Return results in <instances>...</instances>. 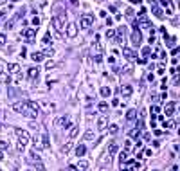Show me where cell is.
Returning a JSON list of instances; mask_svg holds the SVG:
<instances>
[{"label": "cell", "mask_w": 180, "mask_h": 171, "mask_svg": "<svg viewBox=\"0 0 180 171\" xmlns=\"http://www.w3.org/2000/svg\"><path fill=\"white\" fill-rule=\"evenodd\" d=\"M106 126H108V115H101V117L97 119V130L103 132Z\"/></svg>", "instance_id": "cell-10"}, {"label": "cell", "mask_w": 180, "mask_h": 171, "mask_svg": "<svg viewBox=\"0 0 180 171\" xmlns=\"http://www.w3.org/2000/svg\"><path fill=\"white\" fill-rule=\"evenodd\" d=\"M153 171H159V169H153Z\"/></svg>", "instance_id": "cell-56"}, {"label": "cell", "mask_w": 180, "mask_h": 171, "mask_svg": "<svg viewBox=\"0 0 180 171\" xmlns=\"http://www.w3.org/2000/svg\"><path fill=\"white\" fill-rule=\"evenodd\" d=\"M85 153H86L85 144H77V146H76V155H77V157H83Z\"/></svg>", "instance_id": "cell-20"}, {"label": "cell", "mask_w": 180, "mask_h": 171, "mask_svg": "<svg viewBox=\"0 0 180 171\" xmlns=\"http://www.w3.org/2000/svg\"><path fill=\"white\" fill-rule=\"evenodd\" d=\"M83 139H85V141H94V139H95V132L94 130H86L85 135H83Z\"/></svg>", "instance_id": "cell-19"}, {"label": "cell", "mask_w": 180, "mask_h": 171, "mask_svg": "<svg viewBox=\"0 0 180 171\" xmlns=\"http://www.w3.org/2000/svg\"><path fill=\"white\" fill-rule=\"evenodd\" d=\"M86 168H88V162H86V160H79L77 166H76L77 171H86Z\"/></svg>", "instance_id": "cell-21"}, {"label": "cell", "mask_w": 180, "mask_h": 171, "mask_svg": "<svg viewBox=\"0 0 180 171\" xmlns=\"http://www.w3.org/2000/svg\"><path fill=\"white\" fill-rule=\"evenodd\" d=\"M123 54H124V56H126L128 59H130V61H132V59H137L135 52H133L132 49H128V47H123Z\"/></svg>", "instance_id": "cell-14"}, {"label": "cell", "mask_w": 180, "mask_h": 171, "mask_svg": "<svg viewBox=\"0 0 180 171\" xmlns=\"http://www.w3.org/2000/svg\"><path fill=\"white\" fill-rule=\"evenodd\" d=\"M33 24L38 27V24H40V18H38V16H34V18H33Z\"/></svg>", "instance_id": "cell-48"}, {"label": "cell", "mask_w": 180, "mask_h": 171, "mask_svg": "<svg viewBox=\"0 0 180 171\" xmlns=\"http://www.w3.org/2000/svg\"><path fill=\"white\" fill-rule=\"evenodd\" d=\"M41 54H43V56H47V58H52V56H54V49L47 45V47H45V50H43Z\"/></svg>", "instance_id": "cell-26"}, {"label": "cell", "mask_w": 180, "mask_h": 171, "mask_svg": "<svg viewBox=\"0 0 180 171\" xmlns=\"http://www.w3.org/2000/svg\"><path fill=\"white\" fill-rule=\"evenodd\" d=\"M31 59L36 61V63H40L41 59H43V54H41V52H33V54H31Z\"/></svg>", "instance_id": "cell-22"}, {"label": "cell", "mask_w": 180, "mask_h": 171, "mask_svg": "<svg viewBox=\"0 0 180 171\" xmlns=\"http://www.w3.org/2000/svg\"><path fill=\"white\" fill-rule=\"evenodd\" d=\"M67 171H77V169H76V166H68V169H67Z\"/></svg>", "instance_id": "cell-50"}, {"label": "cell", "mask_w": 180, "mask_h": 171, "mask_svg": "<svg viewBox=\"0 0 180 171\" xmlns=\"http://www.w3.org/2000/svg\"><path fill=\"white\" fill-rule=\"evenodd\" d=\"M65 33H67L68 38H76V36H77V25L76 24H68L67 29H65Z\"/></svg>", "instance_id": "cell-8"}, {"label": "cell", "mask_w": 180, "mask_h": 171, "mask_svg": "<svg viewBox=\"0 0 180 171\" xmlns=\"http://www.w3.org/2000/svg\"><path fill=\"white\" fill-rule=\"evenodd\" d=\"M108 132H110V133H112V135H115V133H117V132H119V126H115V124H112V126H110V128H108Z\"/></svg>", "instance_id": "cell-39"}, {"label": "cell", "mask_w": 180, "mask_h": 171, "mask_svg": "<svg viewBox=\"0 0 180 171\" xmlns=\"http://www.w3.org/2000/svg\"><path fill=\"white\" fill-rule=\"evenodd\" d=\"M2 159H4V155H2V153H0V160H2Z\"/></svg>", "instance_id": "cell-53"}, {"label": "cell", "mask_w": 180, "mask_h": 171, "mask_svg": "<svg viewBox=\"0 0 180 171\" xmlns=\"http://www.w3.org/2000/svg\"><path fill=\"white\" fill-rule=\"evenodd\" d=\"M25 146H27V142H22V141H18V146H16L18 153H24V151H25Z\"/></svg>", "instance_id": "cell-33"}, {"label": "cell", "mask_w": 180, "mask_h": 171, "mask_svg": "<svg viewBox=\"0 0 180 171\" xmlns=\"http://www.w3.org/2000/svg\"><path fill=\"white\" fill-rule=\"evenodd\" d=\"M0 132H4V126H2V123H0Z\"/></svg>", "instance_id": "cell-52"}, {"label": "cell", "mask_w": 180, "mask_h": 171, "mask_svg": "<svg viewBox=\"0 0 180 171\" xmlns=\"http://www.w3.org/2000/svg\"><path fill=\"white\" fill-rule=\"evenodd\" d=\"M77 130H79V126L77 124H72V126H68V139H74L77 135Z\"/></svg>", "instance_id": "cell-16"}, {"label": "cell", "mask_w": 180, "mask_h": 171, "mask_svg": "<svg viewBox=\"0 0 180 171\" xmlns=\"http://www.w3.org/2000/svg\"><path fill=\"white\" fill-rule=\"evenodd\" d=\"M92 24H94V16H92V15H83L81 16V20H79L81 29H88Z\"/></svg>", "instance_id": "cell-4"}, {"label": "cell", "mask_w": 180, "mask_h": 171, "mask_svg": "<svg viewBox=\"0 0 180 171\" xmlns=\"http://www.w3.org/2000/svg\"><path fill=\"white\" fill-rule=\"evenodd\" d=\"M7 68H9L11 77H13V83H15V85H20L22 83V68H20V65H18V63H11Z\"/></svg>", "instance_id": "cell-3"}, {"label": "cell", "mask_w": 180, "mask_h": 171, "mask_svg": "<svg viewBox=\"0 0 180 171\" xmlns=\"http://www.w3.org/2000/svg\"><path fill=\"white\" fill-rule=\"evenodd\" d=\"M41 106H43V110H45V112H50V110H56V104H49V103H45V101H41Z\"/></svg>", "instance_id": "cell-27"}, {"label": "cell", "mask_w": 180, "mask_h": 171, "mask_svg": "<svg viewBox=\"0 0 180 171\" xmlns=\"http://www.w3.org/2000/svg\"><path fill=\"white\" fill-rule=\"evenodd\" d=\"M50 40H52V38H50V31H49V33L43 36V45H49V41H50Z\"/></svg>", "instance_id": "cell-40"}, {"label": "cell", "mask_w": 180, "mask_h": 171, "mask_svg": "<svg viewBox=\"0 0 180 171\" xmlns=\"http://www.w3.org/2000/svg\"><path fill=\"white\" fill-rule=\"evenodd\" d=\"M22 36L25 38L27 43H33L34 38H36V29H25V31H22Z\"/></svg>", "instance_id": "cell-5"}, {"label": "cell", "mask_w": 180, "mask_h": 171, "mask_svg": "<svg viewBox=\"0 0 180 171\" xmlns=\"http://www.w3.org/2000/svg\"><path fill=\"white\" fill-rule=\"evenodd\" d=\"M160 4H162L164 7H168V9H173V4H171V0H160Z\"/></svg>", "instance_id": "cell-36"}, {"label": "cell", "mask_w": 180, "mask_h": 171, "mask_svg": "<svg viewBox=\"0 0 180 171\" xmlns=\"http://www.w3.org/2000/svg\"><path fill=\"white\" fill-rule=\"evenodd\" d=\"M16 20H18V16H13V18H11L9 22H6V25H4V29H11V27L15 25V22H16Z\"/></svg>", "instance_id": "cell-31"}, {"label": "cell", "mask_w": 180, "mask_h": 171, "mask_svg": "<svg viewBox=\"0 0 180 171\" xmlns=\"http://www.w3.org/2000/svg\"><path fill=\"white\" fill-rule=\"evenodd\" d=\"M49 146V135L47 133H43V142H41V148H47Z\"/></svg>", "instance_id": "cell-38"}, {"label": "cell", "mask_w": 180, "mask_h": 171, "mask_svg": "<svg viewBox=\"0 0 180 171\" xmlns=\"http://www.w3.org/2000/svg\"><path fill=\"white\" fill-rule=\"evenodd\" d=\"M126 16L128 18H133V9H126Z\"/></svg>", "instance_id": "cell-47"}, {"label": "cell", "mask_w": 180, "mask_h": 171, "mask_svg": "<svg viewBox=\"0 0 180 171\" xmlns=\"http://www.w3.org/2000/svg\"><path fill=\"white\" fill-rule=\"evenodd\" d=\"M132 94H133V86L132 85H123L121 86V95L123 97H130Z\"/></svg>", "instance_id": "cell-11"}, {"label": "cell", "mask_w": 180, "mask_h": 171, "mask_svg": "<svg viewBox=\"0 0 180 171\" xmlns=\"http://www.w3.org/2000/svg\"><path fill=\"white\" fill-rule=\"evenodd\" d=\"M2 15H4V13H0V16H2Z\"/></svg>", "instance_id": "cell-55"}, {"label": "cell", "mask_w": 180, "mask_h": 171, "mask_svg": "<svg viewBox=\"0 0 180 171\" xmlns=\"http://www.w3.org/2000/svg\"><path fill=\"white\" fill-rule=\"evenodd\" d=\"M110 94H112V88H110V86H103V88H101V95H103V97H108Z\"/></svg>", "instance_id": "cell-30"}, {"label": "cell", "mask_w": 180, "mask_h": 171, "mask_svg": "<svg viewBox=\"0 0 180 171\" xmlns=\"http://www.w3.org/2000/svg\"><path fill=\"white\" fill-rule=\"evenodd\" d=\"M0 83H2V85L9 83V74L6 72V68H4V70H0Z\"/></svg>", "instance_id": "cell-18"}, {"label": "cell", "mask_w": 180, "mask_h": 171, "mask_svg": "<svg viewBox=\"0 0 180 171\" xmlns=\"http://www.w3.org/2000/svg\"><path fill=\"white\" fill-rule=\"evenodd\" d=\"M150 52H151V49H150V47H144V49H142V54H144V56H148Z\"/></svg>", "instance_id": "cell-46"}, {"label": "cell", "mask_w": 180, "mask_h": 171, "mask_svg": "<svg viewBox=\"0 0 180 171\" xmlns=\"http://www.w3.org/2000/svg\"><path fill=\"white\" fill-rule=\"evenodd\" d=\"M13 2H18V0H13Z\"/></svg>", "instance_id": "cell-54"}, {"label": "cell", "mask_w": 180, "mask_h": 171, "mask_svg": "<svg viewBox=\"0 0 180 171\" xmlns=\"http://www.w3.org/2000/svg\"><path fill=\"white\" fill-rule=\"evenodd\" d=\"M132 150H133V142L132 141H126V142H124V153H130Z\"/></svg>", "instance_id": "cell-29"}, {"label": "cell", "mask_w": 180, "mask_h": 171, "mask_svg": "<svg viewBox=\"0 0 180 171\" xmlns=\"http://www.w3.org/2000/svg\"><path fill=\"white\" fill-rule=\"evenodd\" d=\"M16 135H18V141H22V142L29 141V133H27L25 130H16Z\"/></svg>", "instance_id": "cell-12"}, {"label": "cell", "mask_w": 180, "mask_h": 171, "mask_svg": "<svg viewBox=\"0 0 180 171\" xmlns=\"http://www.w3.org/2000/svg\"><path fill=\"white\" fill-rule=\"evenodd\" d=\"M56 65H58V63L54 61V59H50V61H47V65H45V68H47V70H50V68H54Z\"/></svg>", "instance_id": "cell-37"}, {"label": "cell", "mask_w": 180, "mask_h": 171, "mask_svg": "<svg viewBox=\"0 0 180 171\" xmlns=\"http://www.w3.org/2000/svg\"><path fill=\"white\" fill-rule=\"evenodd\" d=\"M22 114L25 115V117L29 119H36L40 115V106L34 103V101H24V110H22Z\"/></svg>", "instance_id": "cell-2"}, {"label": "cell", "mask_w": 180, "mask_h": 171, "mask_svg": "<svg viewBox=\"0 0 180 171\" xmlns=\"http://www.w3.org/2000/svg\"><path fill=\"white\" fill-rule=\"evenodd\" d=\"M33 142H34V148H36V150H41V142H40V139H38V135H36L34 139H33Z\"/></svg>", "instance_id": "cell-35"}, {"label": "cell", "mask_w": 180, "mask_h": 171, "mask_svg": "<svg viewBox=\"0 0 180 171\" xmlns=\"http://www.w3.org/2000/svg\"><path fill=\"white\" fill-rule=\"evenodd\" d=\"M159 110H160L159 106H157V104H153V106H151V108H150V112H151V114H157V112H159Z\"/></svg>", "instance_id": "cell-45"}, {"label": "cell", "mask_w": 180, "mask_h": 171, "mask_svg": "<svg viewBox=\"0 0 180 171\" xmlns=\"http://www.w3.org/2000/svg\"><path fill=\"white\" fill-rule=\"evenodd\" d=\"M6 45V34H0V47Z\"/></svg>", "instance_id": "cell-44"}, {"label": "cell", "mask_w": 180, "mask_h": 171, "mask_svg": "<svg viewBox=\"0 0 180 171\" xmlns=\"http://www.w3.org/2000/svg\"><path fill=\"white\" fill-rule=\"evenodd\" d=\"M117 150H119V144H117L115 141H110V142H108V155L117 153Z\"/></svg>", "instance_id": "cell-13"}, {"label": "cell", "mask_w": 180, "mask_h": 171, "mask_svg": "<svg viewBox=\"0 0 180 171\" xmlns=\"http://www.w3.org/2000/svg\"><path fill=\"white\" fill-rule=\"evenodd\" d=\"M175 108H177V103H175V101H169V103H166V106H164V114H166V117H173Z\"/></svg>", "instance_id": "cell-6"}, {"label": "cell", "mask_w": 180, "mask_h": 171, "mask_svg": "<svg viewBox=\"0 0 180 171\" xmlns=\"http://www.w3.org/2000/svg\"><path fill=\"white\" fill-rule=\"evenodd\" d=\"M4 117H6V115H4V110L0 108V121H4Z\"/></svg>", "instance_id": "cell-49"}, {"label": "cell", "mask_w": 180, "mask_h": 171, "mask_svg": "<svg viewBox=\"0 0 180 171\" xmlns=\"http://www.w3.org/2000/svg\"><path fill=\"white\" fill-rule=\"evenodd\" d=\"M141 40H142V36H141V33H139V31H133V34H132V41H133V43H135V45H139L141 43Z\"/></svg>", "instance_id": "cell-17"}, {"label": "cell", "mask_w": 180, "mask_h": 171, "mask_svg": "<svg viewBox=\"0 0 180 171\" xmlns=\"http://www.w3.org/2000/svg\"><path fill=\"white\" fill-rule=\"evenodd\" d=\"M72 141H74V139H68L65 144H63V148H61V151H63V153H68V150L72 148Z\"/></svg>", "instance_id": "cell-25"}, {"label": "cell", "mask_w": 180, "mask_h": 171, "mask_svg": "<svg viewBox=\"0 0 180 171\" xmlns=\"http://www.w3.org/2000/svg\"><path fill=\"white\" fill-rule=\"evenodd\" d=\"M97 110H99V112H108V103H106V101H101V103L97 104Z\"/></svg>", "instance_id": "cell-24"}, {"label": "cell", "mask_w": 180, "mask_h": 171, "mask_svg": "<svg viewBox=\"0 0 180 171\" xmlns=\"http://www.w3.org/2000/svg\"><path fill=\"white\" fill-rule=\"evenodd\" d=\"M7 148H9V144L6 141H0V150H7Z\"/></svg>", "instance_id": "cell-43"}, {"label": "cell", "mask_w": 180, "mask_h": 171, "mask_svg": "<svg viewBox=\"0 0 180 171\" xmlns=\"http://www.w3.org/2000/svg\"><path fill=\"white\" fill-rule=\"evenodd\" d=\"M126 157H128V153H124V151H123L121 155H119V160H121V164H124V162H126V160H128Z\"/></svg>", "instance_id": "cell-41"}, {"label": "cell", "mask_w": 180, "mask_h": 171, "mask_svg": "<svg viewBox=\"0 0 180 171\" xmlns=\"http://www.w3.org/2000/svg\"><path fill=\"white\" fill-rule=\"evenodd\" d=\"M124 29H126V27H119L117 29V43H121V45H124Z\"/></svg>", "instance_id": "cell-15"}, {"label": "cell", "mask_w": 180, "mask_h": 171, "mask_svg": "<svg viewBox=\"0 0 180 171\" xmlns=\"http://www.w3.org/2000/svg\"><path fill=\"white\" fill-rule=\"evenodd\" d=\"M38 74H40V68L38 67H31L29 70H27V79H29V81L38 79Z\"/></svg>", "instance_id": "cell-9"}, {"label": "cell", "mask_w": 180, "mask_h": 171, "mask_svg": "<svg viewBox=\"0 0 180 171\" xmlns=\"http://www.w3.org/2000/svg\"><path fill=\"white\" fill-rule=\"evenodd\" d=\"M106 38H110V40L115 38V31H114V29H108V31H106Z\"/></svg>", "instance_id": "cell-42"}, {"label": "cell", "mask_w": 180, "mask_h": 171, "mask_svg": "<svg viewBox=\"0 0 180 171\" xmlns=\"http://www.w3.org/2000/svg\"><path fill=\"white\" fill-rule=\"evenodd\" d=\"M13 110H15V112H18V114H22V110H24V101H18V103H15V104H13Z\"/></svg>", "instance_id": "cell-23"}, {"label": "cell", "mask_w": 180, "mask_h": 171, "mask_svg": "<svg viewBox=\"0 0 180 171\" xmlns=\"http://www.w3.org/2000/svg\"><path fill=\"white\" fill-rule=\"evenodd\" d=\"M63 171H67V169H63Z\"/></svg>", "instance_id": "cell-57"}, {"label": "cell", "mask_w": 180, "mask_h": 171, "mask_svg": "<svg viewBox=\"0 0 180 171\" xmlns=\"http://www.w3.org/2000/svg\"><path fill=\"white\" fill-rule=\"evenodd\" d=\"M151 7H153V13H155V16H157V18H164V13H162V9H159L157 6H151Z\"/></svg>", "instance_id": "cell-32"}, {"label": "cell", "mask_w": 180, "mask_h": 171, "mask_svg": "<svg viewBox=\"0 0 180 171\" xmlns=\"http://www.w3.org/2000/svg\"><path fill=\"white\" fill-rule=\"evenodd\" d=\"M164 126L168 128V130H173V128H175V121H173V119H168V121L164 123Z\"/></svg>", "instance_id": "cell-34"}, {"label": "cell", "mask_w": 180, "mask_h": 171, "mask_svg": "<svg viewBox=\"0 0 180 171\" xmlns=\"http://www.w3.org/2000/svg\"><path fill=\"white\" fill-rule=\"evenodd\" d=\"M65 24H67V13H59V15H54L52 16V27L56 31V36L61 38L63 33H65Z\"/></svg>", "instance_id": "cell-1"}, {"label": "cell", "mask_w": 180, "mask_h": 171, "mask_svg": "<svg viewBox=\"0 0 180 171\" xmlns=\"http://www.w3.org/2000/svg\"><path fill=\"white\" fill-rule=\"evenodd\" d=\"M130 2H132V4H141L142 0H130Z\"/></svg>", "instance_id": "cell-51"}, {"label": "cell", "mask_w": 180, "mask_h": 171, "mask_svg": "<svg viewBox=\"0 0 180 171\" xmlns=\"http://www.w3.org/2000/svg\"><path fill=\"white\" fill-rule=\"evenodd\" d=\"M54 126H56V128H67L68 126V117H67V115H59V117H56Z\"/></svg>", "instance_id": "cell-7"}, {"label": "cell", "mask_w": 180, "mask_h": 171, "mask_svg": "<svg viewBox=\"0 0 180 171\" xmlns=\"http://www.w3.org/2000/svg\"><path fill=\"white\" fill-rule=\"evenodd\" d=\"M137 117V110H128V114H126V119H128V121H133V119H135Z\"/></svg>", "instance_id": "cell-28"}]
</instances>
